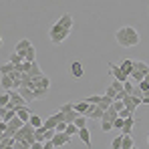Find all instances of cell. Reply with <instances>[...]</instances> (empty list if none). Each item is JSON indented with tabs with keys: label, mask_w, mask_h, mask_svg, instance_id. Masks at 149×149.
<instances>
[{
	"label": "cell",
	"mask_w": 149,
	"mask_h": 149,
	"mask_svg": "<svg viewBox=\"0 0 149 149\" xmlns=\"http://www.w3.org/2000/svg\"><path fill=\"white\" fill-rule=\"evenodd\" d=\"M115 38H117V45L123 47V49H131V47H137L141 42V36H139V30L133 28V26H121L117 32H115Z\"/></svg>",
	"instance_id": "cell-1"
},
{
	"label": "cell",
	"mask_w": 149,
	"mask_h": 149,
	"mask_svg": "<svg viewBox=\"0 0 149 149\" xmlns=\"http://www.w3.org/2000/svg\"><path fill=\"white\" fill-rule=\"evenodd\" d=\"M69 34H71V30L65 28L58 20H54L52 26L49 28V38L52 40V45H61V42H65V38H69Z\"/></svg>",
	"instance_id": "cell-2"
},
{
	"label": "cell",
	"mask_w": 149,
	"mask_h": 149,
	"mask_svg": "<svg viewBox=\"0 0 149 149\" xmlns=\"http://www.w3.org/2000/svg\"><path fill=\"white\" fill-rule=\"evenodd\" d=\"M52 143L54 147H65V145H71V135L67 131H56L54 137H52Z\"/></svg>",
	"instance_id": "cell-3"
},
{
	"label": "cell",
	"mask_w": 149,
	"mask_h": 149,
	"mask_svg": "<svg viewBox=\"0 0 149 149\" xmlns=\"http://www.w3.org/2000/svg\"><path fill=\"white\" fill-rule=\"evenodd\" d=\"M107 67H109V73H111V77L113 79H117V81H121V83H125L129 77L121 71V67L119 65H115V63H107Z\"/></svg>",
	"instance_id": "cell-4"
},
{
	"label": "cell",
	"mask_w": 149,
	"mask_h": 149,
	"mask_svg": "<svg viewBox=\"0 0 149 149\" xmlns=\"http://www.w3.org/2000/svg\"><path fill=\"white\" fill-rule=\"evenodd\" d=\"M103 107L97 105V103H91V109H89V113H87V119L89 121H101V117H103Z\"/></svg>",
	"instance_id": "cell-5"
},
{
	"label": "cell",
	"mask_w": 149,
	"mask_h": 149,
	"mask_svg": "<svg viewBox=\"0 0 149 149\" xmlns=\"http://www.w3.org/2000/svg\"><path fill=\"white\" fill-rule=\"evenodd\" d=\"M123 103H125V107H127L129 111H137V107H139V105H143L141 99H139V97H135V95H127V97L123 99Z\"/></svg>",
	"instance_id": "cell-6"
},
{
	"label": "cell",
	"mask_w": 149,
	"mask_h": 149,
	"mask_svg": "<svg viewBox=\"0 0 149 149\" xmlns=\"http://www.w3.org/2000/svg\"><path fill=\"white\" fill-rule=\"evenodd\" d=\"M71 74H73L74 79H81V77L85 74V69H83V63H81V61L71 63Z\"/></svg>",
	"instance_id": "cell-7"
},
{
	"label": "cell",
	"mask_w": 149,
	"mask_h": 149,
	"mask_svg": "<svg viewBox=\"0 0 149 149\" xmlns=\"http://www.w3.org/2000/svg\"><path fill=\"white\" fill-rule=\"evenodd\" d=\"M73 107H74V111H79L81 115H87L89 109H91V103H89V101H74Z\"/></svg>",
	"instance_id": "cell-8"
},
{
	"label": "cell",
	"mask_w": 149,
	"mask_h": 149,
	"mask_svg": "<svg viewBox=\"0 0 149 149\" xmlns=\"http://www.w3.org/2000/svg\"><path fill=\"white\" fill-rule=\"evenodd\" d=\"M16 91H18V93L24 97L26 103H32V101H36V99H34V91H32L30 87H24V85H22V87H20V89H16Z\"/></svg>",
	"instance_id": "cell-9"
},
{
	"label": "cell",
	"mask_w": 149,
	"mask_h": 149,
	"mask_svg": "<svg viewBox=\"0 0 149 149\" xmlns=\"http://www.w3.org/2000/svg\"><path fill=\"white\" fill-rule=\"evenodd\" d=\"M121 67V71H123L127 77H131V73H133V69H135V61H131V58H125L123 63L119 65Z\"/></svg>",
	"instance_id": "cell-10"
},
{
	"label": "cell",
	"mask_w": 149,
	"mask_h": 149,
	"mask_svg": "<svg viewBox=\"0 0 149 149\" xmlns=\"http://www.w3.org/2000/svg\"><path fill=\"white\" fill-rule=\"evenodd\" d=\"M133 147H135L133 133H123V143H121V149H133Z\"/></svg>",
	"instance_id": "cell-11"
},
{
	"label": "cell",
	"mask_w": 149,
	"mask_h": 149,
	"mask_svg": "<svg viewBox=\"0 0 149 149\" xmlns=\"http://www.w3.org/2000/svg\"><path fill=\"white\" fill-rule=\"evenodd\" d=\"M79 139H81L87 147H91V133H89L87 127H81V129H79Z\"/></svg>",
	"instance_id": "cell-12"
},
{
	"label": "cell",
	"mask_w": 149,
	"mask_h": 149,
	"mask_svg": "<svg viewBox=\"0 0 149 149\" xmlns=\"http://www.w3.org/2000/svg\"><path fill=\"white\" fill-rule=\"evenodd\" d=\"M16 115L22 119V123H26V121L30 119V115H32V113L28 111V107H26V105H20V107H16Z\"/></svg>",
	"instance_id": "cell-13"
},
{
	"label": "cell",
	"mask_w": 149,
	"mask_h": 149,
	"mask_svg": "<svg viewBox=\"0 0 149 149\" xmlns=\"http://www.w3.org/2000/svg\"><path fill=\"white\" fill-rule=\"evenodd\" d=\"M133 127H135V115L125 117V125H123V129H121V133H133Z\"/></svg>",
	"instance_id": "cell-14"
},
{
	"label": "cell",
	"mask_w": 149,
	"mask_h": 149,
	"mask_svg": "<svg viewBox=\"0 0 149 149\" xmlns=\"http://www.w3.org/2000/svg\"><path fill=\"white\" fill-rule=\"evenodd\" d=\"M58 22L65 26V28H69V30H73V16L69 14V12H65L61 18H58Z\"/></svg>",
	"instance_id": "cell-15"
},
{
	"label": "cell",
	"mask_w": 149,
	"mask_h": 149,
	"mask_svg": "<svg viewBox=\"0 0 149 149\" xmlns=\"http://www.w3.org/2000/svg\"><path fill=\"white\" fill-rule=\"evenodd\" d=\"M32 91H34V99H36V101L45 99V97L49 95V87H34Z\"/></svg>",
	"instance_id": "cell-16"
},
{
	"label": "cell",
	"mask_w": 149,
	"mask_h": 149,
	"mask_svg": "<svg viewBox=\"0 0 149 149\" xmlns=\"http://www.w3.org/2000/svg\"><path fill=\"white\" fill-rule=\"evenodd\" d=\"M28 74H30L32 79H36V77H40V74H42V71H40V65H38L36 61H32V63H30V71H28Z\"/></svg>",
	"instance_id": "cell-17"
},
{
	"label": "cell",
	"mask_w": 149,
	"mask_h": 149,
	"mask_svg": "<svg viewBox=\"0 0 149 149\" xmlns=\"http://www.w3.org/2000/svg\"><path fill=\"white\" fill-rule=\"evenodd\" d=\"M0 85H2V89H4V91H10V89H12V77H10V74H2Z\"/></svg>",
	"instance_id": "cell-18"
},
{
	"label": "cell",
	"mask_w": 149,
	"mask_h": 149,
	"mask_svg": "<svg viewBox=\"0 0 149 149\" xmlns=\"http://www.w3.org/2000/svg\"><path fill=\"white\" fill-rule=\"evenodd\" d=\"M24 61H28V63H32V61H36V49L30 45L28 49L24 50Z\"/></svg>",
	"instance_id": "cell-19"
},
{
	"label": "cell",
	"mask_w": 149,
	"mask_h": 149,
	"mask_svg": "<svg viewBox=\"0 0 149 149\" xmlns=\"http://www.w3.org/2000/svg\"><path fill=\"white\" fill-rule=\"evenodd\" d=\"M30 45H32V42H30L28 38H20V40L16 42V47H14V50H16V52H20V50H26L28 47H30Z\"/></svg>",
	"instance_id": "cell-20"
},
{
	"label": "cell",
	"mask_w": 149,
	"mask_h": 149,
	"mask_svg": "<svg viewBox=\"0 0 149 149\" xmlns=\"http://www.w3.org/2000/svg\"><path fill=\"white\" fill-rule=\"evenodd\" d=\"M97 105H101L103 109H109V107L113 105V97H109V95H101V103H97Z\"/></svg>",
	"instance_id": "cell-21"
},
{
	"label": "cell",
	"mask_w": 149,
	"mask_h": 149,
	"mask_svg": "<svg viewBox=\"0 0 149 149\" xmlns=\"http://www.w3.org/2000/svg\"><path fill=\"white\" fill-rule=\"evenodd\" d=\"M135 69L141 71L143 74H147L149 73V63H145V61H135Z\"/></svg>",
	"instance_id": "cell-22"
},
{
	"label": "cell",
	"mask_w": 149,
	"mask_h": 149,
	"mask_svg": "<svg viewBox=\"0 0 149 149\" xmlns=\"http://www.w3.org/2000/svg\"><path fill=\"white\" fill-rule=\"evenodd\" d=\"M79 115H81L79 111H74V109H71V111H67V113H65V121H67V123H73L74 119L79 117Z\"/></svg>",
	"instance_id": "cell-23"
},
{
	"label": "cell",
	"mask_w": 149,
	"mask_h": 149,
	"mask_svg": "<svg viewBox=\"0 0 149 149\" xmlns=\"http://www.w3.org/2000/svg\"><path fill=\"white\" fill-rule=\"evenodd\" d=\"M12 71H14V63H10V61L0 67V74H8V73H12Z\"/></svg>",
	"instance_id": "cell-24"
},
{
	"label": "cell",
	"mask_w": 149,
	"mask_h": 149,
	"mask_svg": "<svg viewBox=\"0 0 149 149\" xmlns=\"http://www.w3.org/2000/svg\"><path fill=\"white\" fill-rule=\"evenodd\" d=\"M28 123H30L32 127H34V129H36V127H40V125L45 123V119H40L38 115H30V119H28Z\"/></svg>",
	"instance_id": "cell-25"
},
{
	"label": "cell",
	"mask_w": 149,
	"mask_h": 149,
	"mask_svg": "<svg viewBox=\"0 0 149 149\" xmlns=\"http://www.w3.org/2000/svg\"><path fill=\"white\" fill-rule=\"evenodd\" d=\"M123 125H125L123 117H119V115H117V117L113 119V129H115V131H121V129H123Z\"/></svg>",
	"instance_id": "cell-26"
},
{
	"label": "cell",
	"mask_w": 149,
	"mask_h": 149,
	"mask_svg": "<svg viewBox=\"0 0 149 149\" xmlns=\"http://www.w3.org/2000/svg\"><path fill=\"white\" fill-rule=\"evenodd\" d=\"M129 79H131V81H135V83H139V81H143V79H145V74L141 73V71H137V69H133V73H131Z\"/></svg>",
	"instance_id": "cell-27"
},
{
	"label": "cell",
	"mask_w": 149,
	"mask_h": 149,
	"mask_svg": "<svg viewBox=\"0 0 149 149\" xmlns=\"http://www.w3.org/2000/svg\"><path fill=\"white\" fill-rule=\"evenodd\" d=\"M87 121H89V119H87V115H79V117H77V119H74L73 123L77 125V127H79V129H81V127H87Z\"/></svg>",
	"instance_id": "cell-28"
},
{
	"label": "cell",
	"mask_w": 149,
	"mask_h": 149,
	"mask_svg": "<svg viewBox=\"0 0 149 149\" xmlns=\"http://www.w3.org/2000/svg\"><path fill=\"white\" fill-rule=\"evenodd\" d=\"M8 103H10V93H8V91H4V93L0 95V107H6Z\"/></svg>",
	"instance_id": "cell-29"
},
{
	"label": "cell",
	"mask_w": 149,
	"mask_h": 149,
	"mask_svg": "<svg viewBox=\"0 0 149 149\" xmlns=\"http://www.w3.org/2000/svg\"><path fill=\"white\" fill-rule=\"evenodd\" d=\"M113 129V121H107V119H101V131H111Z\"/></svg>",
	"instance_id": "cell-30"
},
{
	"label": "cell",
	"mask_w": 149,
	"mask_h": 149,
	"mask_svg": "<svg viewBox=\"0 0 149 149\" xmlns=\"http://www.w3.org/2000/svg\"><path fill=\"white\" fill-rule=\"evenodd\" d=\"M121 143H123V133H121V135H117V137L113 139L111 147H113V149H121Z\"/></svg>",
	"instance_id": "cell-31"
},
{
	"label": "cell",
	"mask_w": 149,
	"mask_h": 149,
	"mask_svg": "<svg viewBox=\"0 0 149 149\" xmlns=\"http://www.w3.org/2000/svg\"><path fill=\"white\" fill-rule=\"evenodd\" d=\"M67 133L69 135H79V127L74 123H67Z\"/></svg>",
	"instance_id": "cell-32"
},
{
	"label": "cell",
	"mask_w": 149,
	"mask_h": 149,
	"mask_svg": "<svg viewBox=\"0 0 149 149\" xmlns=\"http://www.w3.org/2000/svg\"><path fill=\"white\" fill-rule=\"evenodd\" d=\"M137 85H139V89H141V91H143L145 95L149 93V81H147V79H143V81H139Z\"/></svg>",
	"instance_id": "cell-33"
},
{
	"label": "cell",
	"mask_w": 149,
	"mask_h": 149,
	"mask_svg": "<svg viewBox=\"0 0 149 149\" xmlns=\"http://www.w3.org/2000/svg\"><path fill=\"white\" fill-rule=\"evenodd\" d=\"M117 115H119V117H131V115H135V111H129V109H127V107H125V109H121V111H119V113H117Z\"/></svg>",
	"instance_id": "cell-34"
},
{
	"label": "cell",
	"mask_w": 149,
	"mask_h": 149,
	"mask_svg": "<svg viewBox=\"0 0 149 149\" xmlns=\"http://www.w3.org/2000/svg\"><path fill=\"white\" fill-rule=\"evenodd\" d=\"M105 95H109V97H113V99H115V95H117V91H115V89H113L111 85H107V87H105Z\"/></svg>",
	"instance_id": "cell-35"
},
{
	"label": "cell",
	"mask_w": 149,
	"mask_h": 149,
	"mask_svg": "<svg viewBox=\"0 0 149 149\" xmlns=\"http://www.w3.org/2000/svg\"><path fill=\"white\" fill-rule=\"evenodd\" d=\"M131 95H135V97H139V99H143V95H145V93H143V91L139 89V85H135V87H133V93H131Z\"/></svg>",
	"instance_id": "cell-36"
},
{
	"label": "cell",
	"mask_w": 149,
	"mask_h": 149,
	"mask_svg": "<svg viewBox=\"0 0 149 149\" xmlns=\"http://www.w3.org/2000/svg\"><path fill=\"white\" fill-rule=\"evenodd\" d=\"M111 87H113L115 91H121V89H123V83H121V81H117V79H113V83H111Z\"/></svg>",
	"instance_id": "cell-37"
},
{
	"label": "cell",
	"mask_w": 149,
	"mask_h": 149,
	"mask_svg": "<svg viewBox=\"0 0 149 149\" xmlns=\"http://www.w3.org/2000/svg\"><path fill=\"white\" fill-rule=\"evenodd\" d=\"M85 101H89V103H101V95H91V97H87Z\"/></svg>",
	"instance_id": "cell-38"
},
{
	"label": "cell",
	"mask_w": 149,
	"mask_h": 149,
	"mask_svg": "<svg viewBox=\"0 0 149 149\" xmlns=\"http://www.w3.org/2000/svg\"><path fill=\"white\" fill-rule=\"evenodd\" d=\"M54 129H56V131H67V121H58Z\"/></svg>",
	"instance_id": "cell-39"
},
{
	"label": "cell",
	"mask_w": 149,
	"mask_h": 149,
	"mask_svg": "<svg viewBox=\"0 0 149 149\" xmlns=\"http://www.w3.org/2000/svg\"><path fill=\"white\" fill-rule=\"evenodd\" d=\"M71 109H74L73 103H65V105H61V111H63V113H67V111H71Z\"/></svg>",
	"instance_id": "cell-40"
},
{
	"label": "cell",
	"mask_w": 149,
	"mask_h": 149,
	"mask_svg": "<svg viewBox=\"0 0 149 149\" xmlns=\"http://www.w3.org/2000/svg\"><path fill=\"white\" fill-rule=\"evenodd\" d=\"M52 147H54L52 139H47V141H45V149H52Z\"/></svg>",
	"instance_id": "cell-41"
},
{
	"label": "cell",
	"mask_w": 149,
	"mask_h": 149,
	"mask_svg": "<svg viewBox=\"0 0 149 149\" xmlns=\"http://www.w3.org/2000/svg\"><path fill=\"white\" fill-rule=\"evenodd\" d=\"M141 103H143V105H149V93H147V95H143V99H141Z\"/></svg>",
	"instance_id": "cell-42"
},
{
	"label": "cell",
	"mask_w": 149,
	"mask_h": 149,
	"mask_svg": "<svg viewBox=\"0 0 149 149\" xmlns=\"http://www.w3.org/2000/svg\"><path fill=\"white\" fill-rule=\"evenodd\" d=\"M145 79H147V81H149V73H147V74H145Z\"/></svg>",
	"instance_id": "cell-43"
},
{
	"label": "cell",
	"mask_w": 149,
	"mask_h": 149,
	"mask_svg": "<svg viewBox=\"0 0 149 149\" xmlns=\"http://www.w3.org/2000/svg\"><path fill=\"white\" fill-rule=\"evenodd\" d=\"M0 47H2V36H0Z\"/></svg>",
	"instance_id": "cell-44"
},
{
	"label": "cell",
	"mask_w": 149,
	"mask_h": 149,
	"mask_svg": "<svg viewBox=\"0 0 149 149\" xmlns=\"http://www.w3.org/2000/svg\"><path fill=\"white\" fill-rule=\"evenodd\" d=\"M147 145H149V135H147Z\"/></svg>",
	"instance_id": "cell-45"
},
{
	"label": "cell",
	"mask_w": 149,
	"mask_h": 149,
	"mask_svg": "<svg viewBox=\"0 0 149 149\" xmlns=\"http://www.w3.org/2000/svg\"><path fill=\"white\" fill-rule=\"evenodd\" d=\"M0 123H2V115H0Z\"/></svg>",
	"instance_id": "cell-46"
}]
</instances>
